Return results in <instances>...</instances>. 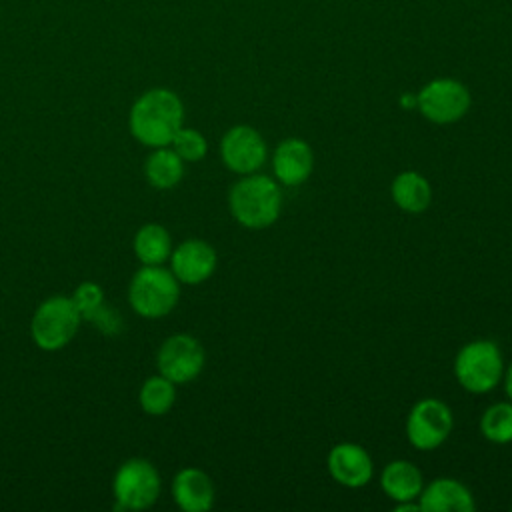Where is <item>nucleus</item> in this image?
<instances>
[{"mask_svg":"<svg viewBox=\"0 0 512 512\" xmlns=\"http://www.w3.org/2000/svg\"><path fill=\"white\" fill-rule=\"evenodd\" d=\"M144 176L150 186L158 190L174 188L184 176V160L170 148H154L144 162Z\"/></svg>","mask_w":512,"mask_h":512,"instance_id":"nucleus-19","label":"nucleus"},{"mask_svg":"<svg viewBox=\"0 0 512 512\" xmlns=\"http://www.w3.org/2000/svg\"><path fill=\"white\" fill-rule=\"evenodd\" d=\"M86 322H90L94 328H98L102 334L106 336H118L124 328V322H122V316L116 308H108L106 304L98 306L92 314H88L84 318Z\"/></svg>","mask_w":512,"mask_h":512,"instance_id":"nucleus-24","label":"nucleus"},{"mask_svg":"<svg viewBox=\"0 0 512 512\" xmlns=\"http://www.w3.org/2000/svg\"><path fill=\"white\" fill-rule=\"evenodd\" d=\"M206 362L202 344L184 332L168 336L156 354L158 374L166 376L174 384H186L194 380Z\"/></svg>","mask_w":512,"mask_h":512,"instance_id":"nucleus-9","label":"nucleus"},{"mask_svg":"<svg viewBox=\"0 0 512 512\" xmlns=\"http://www.w3.org/2000/svg\"><path fill=\"white\" fill-rule=\"evenodd\" d=\"M176 402V384L162 374L150 376L138 390V404L150 416H164Z\"/></svg>","mask_w":512,"mask_h":512,"instance_id":"nucleus-20","label":"nucleus"},{"mask_svg":"<svg viewBox=\"0 0 512 512\" xmlns=\"http://www.w3.org/2000/svg\"><path fill=\"white\" fill-rule=\"evenodd\" d=\"M454 376L458 384L472 394L494 390L504 376V360L498 344L492 340L464 344L454 360Z\"/></svg>","mask_w":512,"mask_h":512,"instance_id":"nucleus-4","label":"nucleus"},{"mask_svg":"<svg viewBox=\"0 0 512 512\" xmlns=\"http://www.w3.org/2000/svg\"><path fill=\"white\" fill-rule=\"evenodd\" d=\"M132 248L140 264L158 266L164 264L172 254V238L170 232L156 222H148L140 226L134 234Z\"/></svg>","mask_w":512,"mask_h":512,"instance_id":"nucleus-18","label":"nucleus"},{"mask_svg":"<svg viewBox=\"0 0 512 512\" xmlns=\"http://www.w3.org/2000/svg\"><path fill=\"white\" fill-rule=\"evenodd\" d=\"M330 476L346 488H362L372 480L374 464L370 454L354 442H340L328 452Z\"/></svg>","mask_w":512,"mask_h":512,"instance_id":"nucleus-12","label":"nucleus"},{"mask_svg":"<svg viewBox=\"0 0 512 512\" xmlns=\"http://www.w3.org/2000/svg\"><path fill=\"white\" fill-rule=\"evenodd\" d=\"M72 302L74 306L78 308L82 320L92 314L98 306L104 304V292H102V286L92 282V280H86V282H80L74 292H72Z\"/></svg>","mask_w":512,"mask_h":512,"instance_id":"nucleus-23","label":"nucleus"},{"mask_svg":"<svg viewBox=\"0 0 512 512\" xmlns=\"http://www.w3.org/2000/svg\"><path fill=\"white\" fill-rule=\"evenodd\" d=\"M116 510H146L160 496V474L146 458L124 460L112 480Z\"/></svg>","mask_w":512,"mask_h":512,"instance_id":"nucleus-6","label":"nucleus"},{"mask_svg":"<svg viewBox=\"0 0 512 512\" xmlns=\"http://www.w3.org/2000/svg\"><path fill=\"white\" fill-rule=\"evenodd\" d=\"M502 378H504V390H506V396H508V400L512 402V364L506 368V374H504Z\"/></svg>","mask_w":512,"mask_h":512,"instance_id":"nucleus-25","label":"nucleus"},{"mask_svg":"<svg viewBox=\"0 0 512 512\" xmlns=\"http://www.w3.org/2000/svg\"><path fill=\"white\" fill-rule=\"evenodd\" d=\"M172 498L184 512H206L212 508L216 490L210 476L200 468H182L172 480Z\"/></svg>","mask_w":512,"mask_h":512,"instance_id":"nucleus-14","label":"nucleus"},{"mask_svg":"<svg viewBox=\"0 0 512 512\" xmlns=\"http://www.w3.org/2000/svg\"><path fill=\"white\" fill-rule=\"evenodd\" d=\"M184 126V104L170 88H150L140 94L128 114L130 134L148 148L170 146Z\"/></svg>","mask_w":512,"mask_h":512,"instance_id":"nucleus-1","label":"nucleus"},{"mask_svg":"<svg viewBox=\"0 0 512 512\" xmlns=\"http://www.w3.org/2000/svg\"><path fill=\"white\" fill-rule=\"evenodd\" d=\"M170 270L182 284H200L216 270V250L200 238H188L172 248Z\"/></svg>","mask_w":512,"mask_h":512,"instance_id":"nucleus-11","label":"nucleus"},{"mask_svg":"<svg viewBox=\"0 0 512 512\" xmlns=\"http://www.w3.org/2000/svg\"><path fill=\"white\" fill-rule=\"evenodd\" d=\"M418 504L424 512H472L476 508L468 486L454 478H436L426 484Z\"/></svg>","mask_w":512,"mask_h":512,"instance_id":"nucleus-15","label":"nucleus"},{"mask_svg":"<svg viewBox=\"0 0 512 512\" xmlns=\"http://www.w3.org/2000/svg\"><path fill=\"white\" fill-rule=\"evenodd\" d=\"M220 156L228 170L242 176L254 174L266 160V142L256 128L238 124L222 136Z\"/></svg>","mask_w":512,"mask_h":512,"instance_id":"nucleus-10","label":"nucleus"},{"mask_svg":"<svg viewBox=\"0 0 512 512\" xmlns=\"http://www.w3.org/2000/svg\"><path fill=\"white\" fill-rule=\"evenodd\" d=\"M80 322L82 316L70 296H50L34 310L30 334L40 350L54 352L76 336Z\"/></svg>","mask_w":512,"mask_h":512,"instance_id":"nucleus-5","label":"nucleus"},{"mask_svg":"<svg viewBox=\"0 0 512 512\" xmlns=\"http://www.w3.org/2000/svg\"><path fill=\"white\" fill-rule=\"evenodd\" d=\"M170 148L184 160V162H200L206 152H208V142L204 138L202 132L194 130V128H186L182 126L172 142H170Z\"/></svg>","mask_w":512,"mask_h":512,"instance_id":"nucleus-22","label":"nucleus"},{"mask_svg":"<svg viewBox=\"0 0 512 512\" xmlns=\"http://www.w3.org/2000/svg\"><path fill=\"white\" fill-rule=\"evenodd\" d=\"M480 432L494 444L512 442V402L488 406L480 418Z\"/></svg>","mask_w":512,"mask_h":512,"instance_id":"nucleus-21","label":"nucleus"},{"mask_svg":"<svg viewBox=\"0 0 512 512\" xmlns=\"http://www.w3.org/2000/svg\"><path fill=\"white\" fill-rule=\"evenodd\" d=\"M402 106H408V108H416V94H402Z\"/></svg>","mask_w":512,"mask_h":512,"instance_id":"nucleus-26","label":"nucleus"},{"mask_svg":"<svg viewBox=\"0 0 512 512\" xmlns=\"http://www.w3.org/2000/svg\"><path fill=\"white\" fill-rule=\"evenodd\" d=\"M452 410L438 398L418 400L406 418V436L416 450H434L450 436Z\"/></svg>","mask_w":512,"mask_h":512,"instance_id":"nucleus-8","label":"nucleus"},{"mask_svg":"<svg viewBox=\"0 0 512 512\" xmlns=\"http://www.w3.org/2000/svg\"><path fill=\"white\" fill-rule=\"evenodd\" d=\"M180 298V282L172 270L158 266L138 268L128 284V302L142 318H162L174 310Z\"/></svg>","mask_w":512,"mask_h":512,"instance_id":"nucleus-3","label":"nucleus"},{"mask_svg":"<svg viewBox=\"0 0 512 512\" xmlns=\"http://www.w3.org/2000/svg\"><path fill=\"white\" fill-rule=\"evenodd\" d=\"M380 486L384 494L398 502H410L418 500L422 488H424V478L418 466H414L408 460H392L384 466L380 474Z\"/></svg>","mask_w":512,"mask_h":512,"instance_id":"nucleus-16","label":"nucleus"},{"mask_svg":"<svg viewBox=\"0 0 512 512\" xmlns=\"http://www.w3.org/2000/svg\"><path fill=\"white\" fill-rule=\"evenodd\" d=\"M472 96L456 78H434L416 94V108L434 124H452L466 116Z\"/></svg>","mask_w":512,"mask_h":512,"instance_id":"nucleus-7","label":"nucleus"},{"mask_svg":"<svg viewBox=\"0 0 512 512\" xmlns=\"http://www.w3.org/2000/svg\"><path fill=\"white\" fill-rule=\"evenodd\" d=\"M392 200L394 204L408 214H420L430 206L432 188L428 180L416 170L400 172L392 182Z\"/></svg>","mask_w":512,"mask_h":512,"instance_id":"nucleus-17","label":"nucleus"},{"mask_svg":"<svg viewBox=\"0 0 512 512\" xmlns=\"http://www.w3.org/2000/svg\"><path fill=\"white\" fill-rule=\"evenodd\" d=\"M314 168V152L302 138L282 140L272 156V170L280 184L300 186L308 180Z\"/></svg>","mask_w":512,"mask_h":512,"instance_id":"nucleus-13","label":"nucleus"},{"mask_svg":"<svg viewBox=\"0 0 512 512\" xmlns=\"http://www.w3.org/2000/svg\"><path fill=\"white\" fill-rule=\"evenodd\" d=\"M228 208L234 220L250 230L272 226L282 210L278 180L264 174L242 176L228 194Z\"/></svg>","mask_w":512,"mask_h":512,"instance_id":"nucleus-2","label":"nucleus"}]
</instances>
